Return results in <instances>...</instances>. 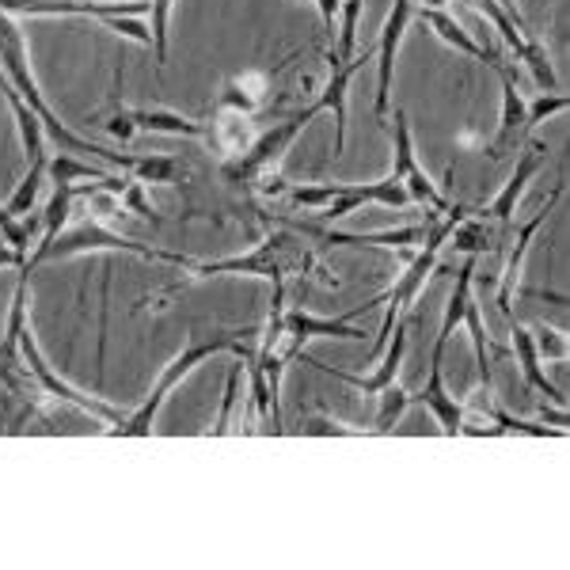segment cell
<instances>
[{
  "mask_svg": "<svg viewBox=\"0 0 570 570\" xmlns=\"http://www.w3.org/2000/svg\"><path fill=\"white\" fill-rule=\"evenodd\" d=\"M195 278H214V274H247V278H266L274 285L289 282H320L327 289H335L338 278H331L320 247L305 240L301 233H293L289 225L274 220L271 233L263 236V244H255L244 255H228V259H209V263H190Z\"/></svg>",
  "mask_w": 570,
  "mask_h": 570,
  "instance_id": "1",
  "label": "cell"
},
{
  "mask_svg": "<svg viewBox=\"0 0 570 570\" xmlns=\"http://www.w3.org/2000/svg\"><path fill=\"white\" fill-rule=\"evenodd\" d=\"M0 69L8 72V80H12L16 91L23 96V104L42 118L46 134H50L53 141L61 145V149H66V153H88L91 160H107V164H115V168H122V171H130V176H134V168H137V160H141V156L115 153V149H104V145H96V141H85V137L72 134L69 126L61 122V118L53 115L50 107H46L42 91H39V85H35V77H31V61H27L23 31H20V23H16V16H8V12H0Z\"/></svg>",
  "mask_w": 570,
  "mask_h": 570,
  "instance_id": "2",
  "label": "cell"
},
{
  "mask_svg": "<svg viewBox=\"0 0 570 570\" xmlns=\"http://www.w3.org/2000/svg\"><path fill=\"white\" fill-rule=\"evenodd\" d=\"M247 331H214V335H206V338H190L183 351L171 357L168 365H164V373L156 376V384H153V392L145 395V403L137 411H130L118 426H107V434H115V438H149L153 434V422L156 415H160V407L168 403V395L176 392V384L187 376L195 365L202 362H209L214 354H233V357H240V362H247V357H255V351L247 346Z\"/></svg>",
  "mask_w": 570,
  "mask_h": 570,
  "instance_id": "3",
  "label": "cell"
},
{
  "mask_svg": "<svg viewBox=\"0 0 570 570\" xmlns=\"http://www.w3.org/2000/svg\"><path fill=\"white\" fill-rule=\"evenodd\" d=\"M88 252H126V255H137V259H149V263H171V266H187L190 271V255H179V252H164V247H153V244H137V240H126V236L110 233L104 220H85V225L69 228L61 233L58 240L42 252H31L27 255V266L20 274H31L39 263H53V259H72V255H88Z\"/></svg>",
  "mask_w": 570,
  "mask_h": 570,
  "instance_id": "4",
  "label": "cell"
},
{
  "mask_svg": "<svg viewBox=\"0 0 570 570\" xmlns=\"http://www.w3.org/2000/svg\"><path fill=\"white\" fill-rule=\"evenodd\" d=\"M285 198L293 206L320 209L327 220L351 217L362 206H411V195L392 176L376 183H316V187H289Z\"/></svg>",
  "mask_w": 570,
  "mask_h": 570,
  "instance_id": "5",
  "label": "cell"
},
{
  "mask_svg": "<svg viewBox=\"0 0 570 570\" xmlns=\"http://www.w3.org/2000/svg\"><path fill=\"white\" fill-rule=\"evenodd\" d=\"M20 351H23V362H27V373L35 376V389H39L42 395H50V400H58V403H69V407L85 411V415H91L96 422H107V426H118V422L126 419L118 407H110V403L96 400V395L72 389L66 376L53 373L50 362H46L42 351H39V343H35V331H31L27 320H23V327H20Z\"/></svg>",
  "mask_w": 570,
  "mask_h": 570,
  "instance_id": "6",
  "label": "cell"
},
{
  "mask_svg": "<svg viewBox=\"0 0 570 570\" xmlns=\"http://www.w3.org/2000/svg\"><path fill=\"white\" fill-rule=\"evenodd\" d=\"M99 126L118 137V141H134L137 134H168V137H198L206 141L209 130L195 118L179 115V110H168V107H118L110 115L96 118Z\"/></svg>",
  "mask_w": 570,
  "mask_h": 570,
  "instance_id": "7",
  "label": "cell"
},
{
  "mask_svg": "<svg viewBox=\"0 0 570 570\" xmlns=\"http://www.w3.org/2000/svg\"><path fill=\"white\" fill-rule=\"evenodd\" d=\"M392 122H395V134H392V141H395L392 179L411 195V206H426L430 217L449 214V209H453V206H449V198L434 187V179L422 171V164H419V156H415V134H411L407 110H395Z\"/></svg>",
  "mask_w": 570,
  "mask_h": 570,
  "instance_id": "8",
  "label": "cell"
},
{
  "mask_svg": "<svg viewBox=\"0 0 570 570\" xmlns=\"http://www.w3.org/2000/svg\"><path fill=\"white\" fill-rule=\"evenodd\" d=\"M305 126H308L305 118L293 115V118H285V122H274L271 130H263L240 156L225 160L228 183H236V187H247V183H252L255 176H263V171L278 168V160L285 156V149H289V145L297 141V134L305 130Z\"/></svg>",
  "mask_w": 570,
  "mask_h": 570,
  "instance_id": "9",
  "label": "cell"
},
{
  "mask_svg": "<svg viewBox=\"0 0 570 570\" xmlns=\"http://www.w3.org/2000/svg\"><path fill=\"white\" fill-rule=\"evenodd\" d=\"M324 61H327L331 77H327L324 91L316 96V104L301 110V118H305V122H312L316 115H324V110H331V115H335V156H343V149H346V96H351L354 77L365 69V61H370V50H365V53H354V58H338V53L327 46V50H324Z\"/></svg>",
  "mask_w": 570,
  "mask_h": 570,
  "instance_id": "10",
  "label": "cell"
},
{
  "mask_svg": "<svg viewBox=\"0 0 570 570\" xmlns=\"http://www.w3.org/2000/svg\"><path fill=\"white\" fill-rule=\"evenodd\" d=\"M563 190H567V183L559 179L556 187H551V195H548L544 206H540L537 214L525 220V225H518V236H513L510 255H505V266H502V278H499V312H502L505 320H513V293H518L521 271H525L529 247L540 236V228H544L548 220H551V214H556V206H559V198H563Z\"/></svg>",
  "mask_w": 570,
  "mask_h": 570,
  "instance_id": "11",
  "label": "cell"
},
{
  "mask_svg": "<svg viewBox=\"0 0 570 570\" xmlns=\"http://www.w3.org/2000/svg\"><path fill=\"white\" fill-rule=\"evenodd\" d=\"M8 16H96V20H122V16H149V0H0Z\"/></svg>",
  "mask_w": 570,
  "mask_h": 570,
  "instance_id": "12",
  "label": "cell"
},
{
  "mask_svg": "<svg viewBox=\"0 0 570 570\" xmlns=\"http://www.w3.org/2000/svg\"><path fill=\"white\" fill-rule=\"evenodd\" d=\"M411 20H415V0H395L389 20L381 27V42H376V122L389 118L392 107V77H395V53H400V42L407 35Z\"/></svg>",
  "mask_w": 570,
  "mask_h": 570,
  "instance_id": "13",
  "label": "cell"
},
{
  "mask_svg": "<svg viewBox=\"0 0 570 570\" xmlns=\"http://www.w3.org/2000/svg\"><path fill=\"white\" fill-rule=\"evenodd\" d=\"M445 346L434 343V357H430V376L422 384V392L411 395V407H426L430 415L438 419L441 434L445 438H461V422H464V407L456 403V395H449L445 389Z\"/></svg>",
  "mask_w": 570,
  "mask_h": 570,
  "instance_id": "14",
  "label": "cell"
},
{
  "mask_svg": "<svg viewBox=\"0 0 570 570\" xmlns=\"http://www.w3.org/2000/svg\"><path fill=\"white\" fill-rule=\"evenodd\" d=\"M392 331H395V338H389L381 365H376V373H370V376H354V373H346V370H335V365H324V362H316V357H308V354H301V357H305V365H316L320 373L335 376V381L351 384V389L365 392V395H376V392L389 389V384L395 381V373H400V365H403V354H407V316L395 320Z\"/></svg>",
  "mask_w": 570,
  "mask_h": 570,
  "instance_id": "15",
  "label": "cell"
},
{
  "mask_svg": "<svg viewBox=\"0 0 570 570\" xmlns=\"http://www.w3.org/2000/svg\"><path fill=\"white\" fill-rule=\"evenodd\" d=\"M548 164V145L544 141H529V149L525 156L518 160V168H513V176L505 179V187L494 195L491 206L483 209V217L487 220H494V225H510V217L518 214V202L521 195L529 190V183L540 176V168Z\"/></svg>",
  "mask_w": 570,
  "mask_h": 570,
  "instance_id": "16",
  "label": "cell"
},
{
  "mask_svg": "<svg viewBox=\"0 0 570 570\" xmlns=\"http://www.w3.org/2000/svg\"><path fill=\"white\" fill-rule=\"evenodd\" d=\"M494 72H499V80H502V118H499V134H494V141L487 145V156H502L521 134H529V126H525L529 104L518 91V85H513V72L505 66H494Z\"/></svg>",
  "mask_w": 570,
  "mask_h": 570,
  "instance_id": "17",
  "label": "cell"
},
{
  "mask_svg": "<svg viewBox=\"0 0 570 570\" xmlns=\"http://www.w3.org/2000/svg\"><path fill=\"white\" fill-rule=\"evenodd\" d=\"M271 96V77L259 69H247V72H236L220 85V96H217V110H236V115H247L255 118Z\"/></svg>",
  "mask_w": 570,
  "mask_h": 570,
  "instance_id": "18",
  "label": "cell"
},
{
  "mask_svg": "<svg viewBox=\"0 0 570 570\" xmlns=\"http://www.w3.org/2000/svg\"><path fill=\"white\" fill-rule=\"evenodd\" d=\"M415 16H419L422 23L430 27V31L438 35L441 42H445V46H453L456 53H464V58H475V61H483L487 69L502 66V58H499V53H494V50H487V46H480V42H475L472 35H468L464 27L456 23L453 16L445 12V8H422V12H419V8H415Z\"/></svg>",
  "mask_w": 570,
  "mask_h": 570,
  "instance_id": "19",
  "label": "cell"
},
{
  "mask_svg": "<svg viewBox=\"0 0 570 570\" xmlns=\"http://www.w3.org/2000/svg\"><path fill=\"white\" fill-rule=\"evenodd\" d=\"M510 351H513V357H518L521 376H525L529 389L544 392L556 407H567V395L548 381L544 370H540V354H537V343H532V331L525 324H518V320H510Z\"/></svg>",
  "mask_w": 570,
  "mask_h": 570,
  "instance_id": "20",
  "label": "cell"
},
{
  "mask_svg": "<svg viewBox=\"0 0 570 570\" xmlns=\"http://www.w3.org/2000/svg\"><path fill=\"white\" fill-rule=\"evenodd\" d=\"M282 320H285V327H289L293 335L301 338V343H308V338H351V343H362V338H365V331L354 327L346 316L327 320V316H316V312L285 305Z\"/></svg>",
  "mask_w": 570,
  "mask_h": 570,
  "instance_id": "21",
  "label": "cell"
},
{
  "mask_svg": "<svg viewBox=\"0 0 570 570\" xmlns=\"http://www.w3.org/2000/svg\"><path fill=\"white\" fill-rule=\"evenodd\" d=\"M206 130H209L206 141H214V149L225 156V160L240 156L247 145L255 141V137H252V118L236 115V110H217V122L206 126Z\"/></svg>",
  "mask_w": 570,
  "mask_h": 570,
  "instance_id": "22",
  "label": "cell"
},
{
  "mask_svg": "<svg viewBox=\"0 0 570 570\" xmlns=\"http://www.w3.org/2000/svg\"><path fill=\"white\" fill-rule=\"evenodd\" d=\"M499 228L502 225H494V220H487V217H461L456 220V228H453V236H449V244L456 247V252H464V255H483V252H494L499 247Z\"/></svg>",
  "mask_w": 570,
  "mask_h": 570,
  "instance_id": "23",
  "label": "cell"
},
{
  "mask_svg": "<svg viewBox=\"0 0 570 570\" xmlns=\"http://www.w3.org/2000/svg\"><path fill=\"white\" fill-rule=\"evenodd\" d=\"M46 176L53 179V187H77V179H115L107 168H96L88 160H77L72 153H58L46 160Z\"/></svg>",
  "mask_w": 570,
  "mask_h": 570,
  "instance_id": "24",
  "label": "cell"
},
{
  "mask_svg": "<svg viewBox=\"0 0 570 570\" xmlns=\"http://www.w3.org/2000/svg\"><path fill=\"white\" fill-rule=\"evenodd\" d=\"M376 400V419H373V430L370 434H392L395 430V422L403 419V411L411 407V392H403L400 384H389V389H381L373 395Z\"/></svg>",
  "mask_w": 570,
  "mask_h": 570,
  "instance_id": "25",
  "label": "cell"
},
{
  "mask_svg": "<svg viewBox=\"0 0 570 570\" xmlns=\"http://www.w3.org/2000/svg\"><path fill=\"white\" fill-rule=\"evenodd\" d=\"M39 407V403L23 400V395H16L8 384H0V434H20L27 415Z\"/></svg>",
  "mask_w": 570,
  "mask_h": 570,
  "instance_id": "26",
  "label": "cell"
},
{
  "mask_svg": "<svg viewBox=\"0 0 570 570\" xmlns=\"http://www.w3.org/2000/svg\"><path fill=\"white\" fill-rule=\"evenodd\" d=\"M171 8H176V0H149V16H153V58H156V69L168 66V27H171Z\"/></svg>",
  "mask_w": 570,
  "mask_h": 570,
  "instance_id": "27",
  "label": "cell"
},
{
  "mask_svg": "<svg viewBox=\"0 0 570 570\" xmlns=\"http://www.w3.org/2000/svg\"><path fill=\"white\" fill-rule=\"evenodd\" d=\"M362 4L365 0H343V4H338V20H343V27H338V46H331L338 58H354L357 53V20H362Z\"/></svg>",
  "mask_w": 570,
  "mask_h": 570,
  "instance_id": "28",
  "label": "cell"
},
{
  "mask_svg": "<svg viewBox=\"0 0 570 570\" xmlns=\"http://www.w3.org/2000/svg\"><path fill=\"white\" fill-rule=\"evenodd\" d=\"M570 107V99L563 96V91H544L540 99H532L529 104V110H525V126L529 130H537L544 118H551V115H559V110H567Z\"/></svg>",
  "mask_w": 570,
  "mask_h": 570,
  "instance_id": "29",
  "label": "cell"
},
{
  "mask_svg": "<svg viewBox=\"0 0 570 570\" xmlns=\"http://www.w3.org/2000/svg\"><path fill=\"white\" fill-rule=\"evenodd\" d=\"M532 343H537V354L548 357V362H567V338L551 327H537L532 331Z\"/></svg>",
  "mask_w": 570,
  "mask_h": 570,
  "instance_id": "30",
  "label": "cell"
},
{
  "mask_svg": "<svg viewBox=\"0 0 570 570\" xmlns=\"http://www.w3.org/2000/svg\"><path fill=\"white\" fill-rule=\"evenodd\" d=\"M240 373H244V365H236L233 373H228V381H225V407H220V419H217V426H214V434H228V419H233V407H236V400H240Z\"/></svg>",
  "mask_w": 570,
  "mask_h": 570,
  "instance_id": "31",
  "label": "cell"
},
{
  "mask_svg": "<svg viewBox=\"0 0 570 570\" xmlns=\"http://www.w3.org/2000/svg\"><path fill=\"white\" fill-rule=\"evenodd\" d=\"M338 4L343 0H316V12H320V23H324V31L335 39V20H338Z\"/></svg>",
  "mask_w": 570,
  "mask_h": 570,
  "instance_id": "32",
  "label": "cell"
},
{
  "mask_svg": "<svg viewBox=\"0 0 570 570\" xmlns=\"http://www.w3.org/2000/svg\"><path fill=\"white\" fill-rule=\"evenodd\" d=\"M308 434H365V430L343 426V422H331V419H316V422L308 426Z\"/></svg>",
  "mask_w": 570,
  "mask_h": 570,
  "instance_id": "33",
  "label": "cell"
},
{
  "mask_svg": "<svg viewBox=\"0 0 570 570\" xmlns=\"http://www.w3.org/2000/svg\"><path fill=\"white\" fill-rule=\"evenodd\" d=\"M494 4H499V8H502V12H505V16H510V20H513V23H518V27H521V31H529L525 16H521V12H518V0H494Z\"/></svg>",
  "mask_w": 570,
  "mask_h": 570,
  "instance_id": "34",
  "label": "cell"
}]
</instances>
